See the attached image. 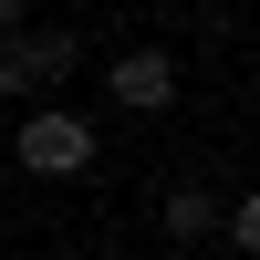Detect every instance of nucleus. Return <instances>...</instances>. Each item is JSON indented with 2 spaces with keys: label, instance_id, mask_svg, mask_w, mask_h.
<instances>
[{
  "label": "nucleus",
  "instance_id": "3",
  "mask_svg": "<svg viewBox=\"0 0 260 260\" xmlns=\"http://www.w3.org/2000/svg\"><path fill=\"white\" fill-rule=\"evenodd\" d=\"M115 104L125 115H167V104H177V52H156V42H136V52H115Z\"/></svg>",
  "mask_w": 260,
  "mask_h": 260
},
{
  "label": "nucleus",
  "instance_id": "2",
  "mask_svg": "<svg viewBox=\"0 0 260 260\" xmlns=\"http://www.w3.org/2000/svg\"><path fill=\"white\" fill-rule=\"evenodd\" d=\"M73 62H83V42H73V31H11V42H0V94L31 104V94H52Z\"/></svg>",
  "mask_w": 260,
  "mask_h": 260
},
{
  "label": "nucleus",
  "instance_id": "5",
  "mask_svg": "<svg viewBox=\"0 0 260 260\" xmlns=\"http://www.w3.org/2000/svg\"><path fill=\"white\" fill-rule=\"evenodd\" d=\"M219 240H229V250H260V208H250V198H219Z\"/></svg>",
  "mask_w": 260,
  "mask_h": 260
},
{
  "label": "nucleus",
  "instance_id": "6",
  "mask_svg": "<svg viewBox=\"0 0 260 260\" xmlns=\"http://www.w3.org/2000/svg\"><path fill=\"white\" fill-rule=\"evenodd\" d=\"M11 31H31V21H21V0H0V42H11Z\"/></svg>",
  "mask_w": 260,
  "mask_h": 260
},
{
  "label": "nucleus",
  "instance_id": "4",
  "mask_svg": "<svg viewBox=\"0 0 260 260\" xmlns=\"http://www.w3.org/2000/svg\"><path fill=\"white\" fill-rule=\"evenodd\" d=\"M156 219H167V240H219V187L208 177H167V198H156Z\"/></svg>",
  "mask_w": 260,
  "mask_h": 260
},
{
  "label": "nucleus",
  "instance_id": "1",
  "mask_svg": "<svg viewBox=\"0 0 260 260\" xmlns=\"http://www.w3.org/2000/svg\"><path fill=\"white\" fill-rule=\"evenodd\" d=\"M11 167H31V177H83V167H94V115L31 104V115L11 125Z\"/></svg>",
  "mask_w": 260,
  "mask_h": 260
}]
</instances>
